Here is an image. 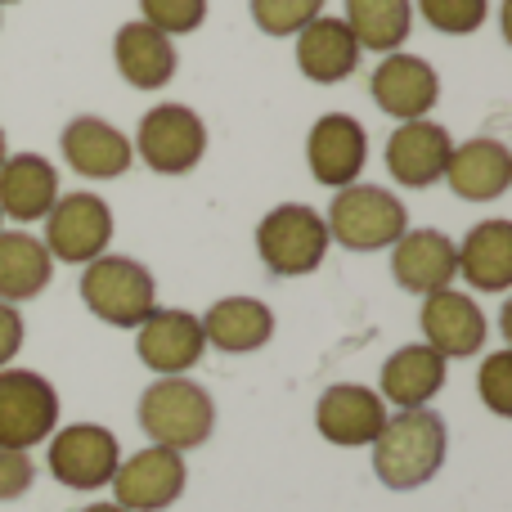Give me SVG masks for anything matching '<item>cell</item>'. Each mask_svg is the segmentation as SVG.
Returning a JSON list of instances; mask_svg holds the SVG:
<instances>
[{
	"mask_svg": "<svg viewBox=\"0 0 512 512\" xmlns=\"http://www.w3.org/2000/svg\"><path fill=\"white\" fill-rule=\"evenodd\" d=\"M418 14L445 36H468L486 23L490 0H418Z\"/></svg>",
	"mask_w": 512,
	"mask_h": 512,
	"instance_id": "f1b7e54d",
	"label": "cell"
},
{
	"mask_svg": "<svg viewBox=\"0 0 512 512\" xmlns=\"http://www.w3.org/2000/svg\"><path fill=\"white\" fill-rule=\"evenodd\" d=\"M391 274L405 292H441L459 274V256H454V239L441 230H405L391 243Z\"/></svg>",
	"mask_w": 512,
	"mask_h": 512,
	"instance_id": "ac0fdd59",
	"label": "cell"
},
{
	"mask_svg": "<svg viewBox=\"0 0 512 512\" xmlns=\"http://www.w3.org/2000/svg\"><path fill=\"white\" fill-rule=\"evenodd\" d=\"M445 450H450V432L445 418L432 409H400L387 418L373 441V472L387 490H418L441 472Z\"/></svg>",
	"mask_w": 512,
	"mask_h": 512,
	"instance_id": "6da1fadb",
	"label": "cell"
},
{
	"mask_svg": "<svg viewBox=\"0 0 512 512\" xmlns=\"http://www.w3.org/2000/svg\"><path fill=\"white\" fill-rule=\"evenodd\" d=\"M346 27L360 50L391 54L414 27V0H346Z\"/></svg>",
	"mask_w": 512,
	"mask_h": 512,
	"instance_id": "4316f807",
	"label": "cell"
},
{
	"mask_svg": "<svg viewBox=\"0 0 512 512\" xmlns=\"http://www.w3.org/2000/svg\"><path fill=\"white\" fill-rule=\"evenodd\" d=\"M207 351V337L198 315L171 306H153V315L135 328V355L144 369H153L158 378H185Z\"/></svg>",
	"mask_w": 512,
	"mask_h": 512,
	"instance_id": "8fae6325",
	"label": "cell"
},
{
	"mask_svg": "<svg viewBox=\"0 0 512 512\" xmlns=\"http://www.w3.org/2000/svg\"><path fill=\"white\" fill-rule=\"evenodd\" d=\"M328 225L324 212L306 203H283L261 216L256 225V256L270 274L279 279H297V274H315L328 256Z\"/></svg>",
	"mask_w": 512,
	"mask_h": 512,
	"instance_id": "277c9868",
	"label": "cell"
},
{
	"mask_svg": "<svg viewBox=\"0 0 512 512\" xmlns=\"http://www.w3.org/2000/svg\"><path fill=\"white\" fill-rule=\"evenodd\" d=\"M59 203V171L41 153H14L0 162V216L9 221H45Z\"/></svg>",
	"mask_w": 512,
	"mask_h": 512,
	"instance_id": "ffe728a7",
	"label": "cell"
},
{
	"mask_svg": "<svg viewBox=\"0 0 512 512\" xmlns=\"http://www.w3.org/2000/svg\"><path fill=\"white\" fill-rule=\"evenodd\" d=\"M59 427V391L32 369H0V450H32Z\"/></svg>",
	"mask_w": 512,
	"mask_h": 512,
	"instance_id": "52a82bcc",
	"label": "cell"
},
{
	"mask_svg": "<svg viewBox=\"0 0 512 512\" xmlns=\"http://www.w3.org/2000/svg\"><path fill=\"white\" fill-rule=\"evenodd\" d=\"M81 301L95 319L113 328H140L158 306V283H153L149 265L131 261V256H95L81 274Z\"/></svg>",
	"mask_w": 512,
	"mask_h": 512,
	"instance_id": "3957f363",
	"label": "cell"
},
{
	"mask_svg": "<svg viewBox=\"0 0 512 512\" xmlns=\"http://www.w3.org/2000/svg\"><path fill=\"white\" fill-rule=\"evenodd\" d=\"M59 144H63V162L77 176H90V180H117L135 162L131 140L113 122H104V117H72L63 126Z\"/></svg>",
	"mask_w": 512,
	"mask_h": 512,
	"instance_id": "e0dca14e",
	"label": "cell"
},
{
	"mask_svg": "<svg viewBox=\"0 0 512 512\" xmlns=\"http://www.w3.org/2000/svg\"><path fill=\"white\" fill-rule=\"evenodd\" d=\"M0 5H18V0H0Z\"/></svg>",
	"mask_w": 512,
	"mask_h": 512,
	"instance_id": "d590c367",
	"label": "cell"
},
{
	"mask_svg": "<svg viewBox=\"0 0 512 512\" xmlns=\"http://www.w3.org/2000/svg\"><path fill=\"white\" fill-rule=\"evenodd\" d=\"M445 185L463 198V203H495L512 185V153L499 140H463L450 149L445 162Z\"/></svg>",
	"mask_w": 512,
	"mask_h": 512,
	"instance_id": "d6986e66",
	"label": "cell"
},
{
	"mask_svg": "<svg viewBox=\"0 0 512 512\" xmlns=\"http://www.w3.org/2000/svg\"><path fill=\"white\" fill-rule=\"evenodd\" d=\"M36 481V463L27 450H0V504L23 499Z\"/></svg>",
	"mask_w": 512,
	"mask_h": 512,
	"instance_id": "1f68e13d",
	"label": "cell"
},
{
	"mask_svg": "<svg viewBox=\"0 0 512 512\" xmlns=\"http://www.w3.org/2000/svg\"><path fill=\"white\" fill-rule=\"evenodd\" d=\"M459 274L477 292H504L512 283V221H481L454 243Z\"/></svg>",
	"mask_w": 512,
	"mask_h": 512,
	"instance_id": "d4e9b609",
	"label": "cell"
},
{
	"mask_svg": "<svg viewBox=\"0 0 512 512\" xmlns=\"http://www.w3.org/2000/svg\"><path fill=\"white\" fill-rule=\"evenodd\" d=\"M369 90L387 117H396V122H418V117H427L436 108V99H441V77H436V68L427 59H418V54L391 50V54H382V63L373 68Z\"/></svg>",
	"mask_w": 512,
	"mask_h": 512,
	"instance_id": "7c38bea8",
	"label": "cell"
},
{
	"mask_svg": "<svg viewBox=\"0 0 512 512\" xmlns=\"http://www.w3.org/2000/svg\"><path fill=\"white\" fill-rule=\"evenodd\" d=\"M324 225H328V239L342 243V248L378 252V248H391V243L409 230V212L391 189L360 185V180H355V185L337 189Z\"/></svg>",
	"mask_w": 512,
	"mask_h": 512,
	"instance_id": "5b68a950",
	"label": "cell"
},
{
	"mask_svg": "<svg viewBox=\"0 0 512 512\" xmlns=\"http://www.w3.org/2000/svg\"><path fill=\"white\" fill-rule=\"evenodd\" d=\"M0 225H5V216H0Z\"/></svg>",
	"mask_w": 512,
	"mask_h": 512,
	"instance_id": "8d00e7d4",
	"label": "cell"
},
{
	"mask_svg": "<svg viewBox=\"0 0 512 512\" xmlns=\"http://www.w3.org/2000/svg\"><path fill=\"white\" fill-rule=\"evenodd\" d=\"M113 63H117V72H122L126 86L162 90L171 77H176V45H171V36H162L158 27H149L144 18H135V23L117 27Z\"/></svg>",
	"mask_w": 512,
	"mask_h": 512,
	"instance_id": "44dd1931",
	"label": "cell"
},
{
	"mask_svg": "<svg viewBox=\"0 0 512 512\" xmlns=\"http://www.w3.org/2000/svg\"><path fill=\"white\" fill-rule=\"evenodd\" d=\"M310 176L328 189H346L364 176L369 162V135L351 113H324L306 135Z\"/></svg>",
	"mask_w": 512,
	"mask_h": 512,
	"instance_id": "4fadbf2b",
	"label": "cell"
},
{
	"mask_svg": "<svg viewBox=\"0 0 512 512\" xmlns=\"http://www.w3.org/2000/svg\"><path fill=\"white\" fill-rule=\"evenodd\" d=\"M445 355H436L427 342L400 346L396 355H387L382 364V400H391L396 409H427V400L445 387Z\"/></svg>",
	"mask_w": 512,
	"mask_h": 512,
	"instance_id": "603a6c76",
	"label": "cell"
},
{
	"mask_svg": "<svg viewBox=\"0 0 512 512\" xmlns=\"http://www.w3.org/2000/svg\"><path fill=\"white\" fill-rule=\"evenodd\" d=\"M50 477L68 490H104L122 463V445L99 423H72L50 432Z\"/></svg>",
	"mask_w": 512,
	"mask_h": 512,
	"instance_id": "ba28073f",
	"label": "cell"
},
{
	"mask_svg": "<svg viewBox=\"0 0 512 512\" xmlns=\"http://www.w3.org/2000/svg\"><path fill=\"white\" fill-rule=\"evenodd\" d=\"M185 454L162 450V445H149V450L131 454V459L117 463L113 472V504L126 512H162L171 508L180 495H185Z\"/></svg>",
	"mask_w": 512,
	"mask_h": 512,
	"instance_id": "30bf717a",
	"label": "cell"
},
{
	"mask_svg": "<svg viewBox=\"0 0 512 512\" xmlns=\"http://www.w3.org/2000/svg\"><path fill=\"white\" fill-rule=\"evenodd\" d=\"M450 131L432 117H418V122H400L387 140V171L400 180L405 189H427L445 176V162H450Z\"/></svg>",
	"mask_w": 512,
	"mask_h": 512,
	"instance_id": "2e32d148",
	"label": "cell"
},
{
	"mask_svg": "<svg viewBox=\"0 0 512 512\" xmlns=\"http://www.w3.org/2000/svg\"><path fill=\"white\" fill-rule=\"evenodd\" d=\"M113 243V212L99 194H63L45 216V252L63 265H90Z\"/></svg>",
	"mask_w": 512,
	"mask_h": 512,
	"instance_id": "9c48e42d",
	"label": "cell"
},
{
	"mask_svg": "<svg viewBox=\"0 0 512 512\" xmlns=\"http://www.w3.org/2000/svg\"><path fill=\"white\" fill-rule=\"evenodd\" d=\"M477 396L495 418H512V351L486 355L477 373Z\"/></svg>",
	"mask_w": 512,
	"mask_h": 512,
	"instance_id": "4dcf8cb0",
	"label": "cell"
},
{
	"mask_svg": "<svg viewBox=\"0 0 512 512\" xmlns=\"http://www.w3.org/2000/svg\"><path fill=\"white\" fill-rule=\"evenodd\" d=\"M140 18L162 36H189L203 27L207 0H140Z\"/></svg>",
	"mask_w": 512,
	"mask_h": 512,
	"instance_id": "f546056e",
	"label": "cell"
},
{
	"mask_svg": "<svg viewBox=\"0 0 512 512\" xmlns=\"http://www.w3.org/2000/svg\"><path fill=\"white\" fill-rule=\"evenodd\" d=\"M50 274H54V256L45 252L41 239H32L23 230L14 234L0 230V301L18 306V301L41 297Z\"/></svg>",
	"mask_w": 512,
	"mask_h": 512,
	"instance_id": "484cf974",
	"label": "cell"
},
{
	"mask_svg": "<svg viewBox=\"0 0 512 512\" xmlns=\"http://www.w3.org/2000/svg\"><path fill=\"white\" fill-rule=\"evenodd\" d=\"M140 427L162 450H198L216 427V405L198 382L189 378H158L140 396Z\"/></svg>",
	"mask_w": 512,
	"mask_h": 512,
	"instance_id": "7a4b0ae2",
	"label": "cell"
},
{
	"mask_svg": "<svg viewBox=\"0 0 512 512\" xmlns=\"http://www.w3.org/2000/svg\"><path fill=\"white\" fill-rule=\"evenodd\" d=\"M9 158V153H5V131H0V162H5Z\"/></svg>",
	"mask_w": 512,
	"mask_h": 512,
	"instance_id": "e575fe53",
	"label": "cell"
},
{
	"mask_svg": "<svg viewBox=\"0 0 512 512\" xmlns=\"http://www.w3.org/2000/svg\"><path fill=\"white\" fill-rule=\"evenodd\" d=\"M387 400L378 391L360 387V382H337L319 396L315 405V427L328 445H342V450H360V445H373L387 423Z\"/></svg>",
	"mask_w": 512,
	"mask_h": 512,
	"instance_id": "5bb4252c",
	"label": "cell"
},
{
	"mask_svg": "<svg viewBox=\"0 0 512 512\" xmlns=\"http://www.w3.org/2000/svg\"><path fill=\"white\" fill-rule=\"evenodd\" d=\"M81 512H126V508H117L113 499H108V504H90V508H81Z\"/></svg>",
	"mask_w": 512,
	"mask_h": 512,
	"instance_id": "836d02e7",
	"label": "cell"
},
{
	"mask_svg": "<svg viewBox=\"0 0 512 512\" xmlns=\"http://www.w3.org/2000/svg\"><path fill=\"white\" fill-rule=\"evenodd\" d=\"M198 324H203L207 346H216L225 355H248V351H261L274 337V310L256 297H225Z\"/></svg>",
	"mask_w": 512,
	"mask_h": 512,
	"instance_id": "cb8c5ba5",
	"label": "cell"
},
{
	"mask_svg": "<svg viewBox=\"0 0 512 512\" xmlns=\"http://www.w3.org/2000/svg\"><path fill=\"white\" fill-rule=\"evenodd\" d=\"M297 68L301 77L319 81V86H333V81H346L355 68H360V45H355L351 27L342 18L319 14L315 23H306L297 32Z\"/></svg>",
	"mask_w": 512,
	"mask_h": 512,
	"instance_id": "7402d4cb",
	"label": "cell"
},
{
	"mask_svg": "<svg viewBox=\"0 0 512 512\" xmlns=\"http://www.w3.org/2000/svg\"><path fill=\"white\" fill-rule=\"evenodd\" d=\"M423 342L445 360H468L486 346V315L481 306L459 288H441L423 297Z\"/></svg>",
	"mask_w": 512,
	"mask_h": 512,
	"instance_id": "9a60e30c",
	"label": "cell"
},
{
	"mask_svg": "<svg viewBox=\"0 0 512 512\" xmlns=\"http://www.w3.org/2000/svg\"><path fill=\"white\" fill-rule=\"evenodd\" d=\"M131 149L153 176H189L207 153V126L189 104H158L140 117Z\"/></svg>",
	"mask_w": 512,
	"mask_h": 512,
	"instance_id": "8992f818",
	"label": "cell"
},
{
	"mask_svg": "<svg viewBox=\"0 0 512 512\" xmlns=\"http://www.w3.org/2000/svg\"><path fill=\"white\" fill-rule=\"evenodd\" d=\"M248 9L265 36H297L301 27L324 14V0H248Z\"/></svg>",
	"mask_w": 512,
	"mask_h": 512,
	"instance_id": "83f0119b",
	"label": "cell"
},
{
	"mask_svg": "<svg viewBox=\"0 0 512 512\" xmlns=\"http://www.w3.org/2000/svg\"><path fill=\"white\" fill-rule=\"evenodd\" d=\"M18 346H23V315L9 301H0V369H9Z\"/></svg>",
	"mask_w": 512,
	"mask_h": 512,
	"instance_id": "d6a6232c",
	"label": "cell"
}]
</instances>
